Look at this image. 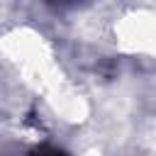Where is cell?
I'll return each mask as SVG.
<instances>
[{"mask_svg":"<svg viewBox=\"0 0 156 156\" xmlns=\"http://www.w3.org/2000/svg\"><path fill=\"white\" fill-rule=\"evenodd\" d=\"M32 156H63V154L56 151V149H39V151H34Z\"/></svg>","mask_w":156,"mask_h":156,"instance_id":"cell-1","label":"cell"}]
</instances>
